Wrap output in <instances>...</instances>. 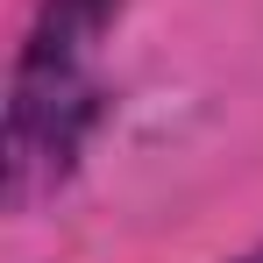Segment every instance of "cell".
<instances>
[{
	"mask_svg": "<svg viewBox=\"0 0 263 263\" xmlns=\"http://www.w3.org/2000/svg\"><path fill=\"white\" fill-rule=\"evenodd\" d=\"M249 263H263V256H249Z\"/></svg>",
	"mask_w": 263,
	"mask_h": 263,
	"instance_id": "cell-1",
	"label": "cell"
}]
</instances>
